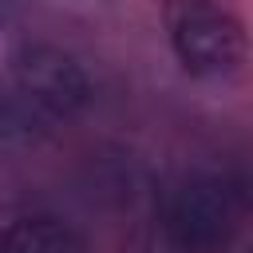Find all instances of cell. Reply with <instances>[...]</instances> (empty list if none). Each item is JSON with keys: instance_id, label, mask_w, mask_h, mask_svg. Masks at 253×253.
Segmentation results:
<instances>
[{"instance_id": "6da1fadb", "label": "cell", "mask_w": 253, "mask_h": 253, "mask_svg": "<svg viewBox=\"0 0 253 253\" xmlns=\"http://www.w3.org/2000/svg\"><path fill=\"white\" fill-rule=\"evenodd\" d=\"M237 190L217 174H186L166 186L158 225L178 253H221L237 229Z\"/></svg>"}, {"instance_id": "7a4b0ae2", "label": "cell", "mask_w": 253, "mask_h": 253, "mask_svg": "<svg viewBox=\"0 0 253 253\" xmlns=\"http://www.w3.org/2000/svg\"><path fill=\"white\" fill-rule=\"evenodd\" d=\"M162 24L174 59L198 79L229 75L245 59V24L225 0H166Z\"/></svg>"}, {"instance_id": "3957f363", "label": "cell", "mask_w": 253, "mask_h": 253, "mask_svg": "<svg viewBox=\"0 0 253 253\" xmlns=\"http://www.w3.org/2000/svg\"><path fill=\"white\" fill-rule=\"evenodd\" d=\"M12 91L36 119L47 123L75 119L95 95L87 67L59 43H24L12 59Z\"/></svg>"}, {"instance_id": "277c9868", "label": "cell", "mask_w": 253, "mask_h": 253, "mask_svg": "<svg viewBox=\"0 0 253 253\" xmlns=\"http://www.w3.org/2000/svg\"><path fill=\"white\" fill-rule=\"evenodd\" d=\"M0 253H87L79 229L55 213H24L0 229Z\"/></svg>"}, {"instance_id": "5b68a950", "label": "cell", "mask_w": 253, "mask_h": 253, "mask_svg": "<svg viewBox=\"0 0 253 253\" xmlns=\"http://www.w3.org/2000/svg\"><path fill=\"white\" fill-rule=\"evenodd\" d=\"M245 253H253V249H245Z\"/></svg>"}]
</instances>
